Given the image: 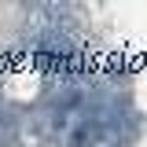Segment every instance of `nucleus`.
<instances>
[{"label":"nucleus","instance_id":"f257e3e1","mask_svg":"<svg viewBox=\"0 0 147 147\" xmlns=\"http://www.w3.org/2000/svg\"><path fill=\"white\" fill-rule=\"evenodd\" d=\"M66 147H125L121 121H110V118H81L74 125Z\"/></svg>","mask_w":147,"mask_h":147},{"label":"nucleus","instance_id":"f03ea898","mask_svg":"<svg viewBox=\"0 0 147 147\" xmlns=\"http://www.w3.org/2000/svg\"><path fill=\"white\" fill-rule=\"evenodd\" d=\"M18 136V125H15V118L7 114V110H0V147H7L11 140Z\"/></svg>","mask_w":147,"mask_h":147}]
</instances>
